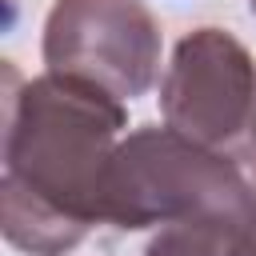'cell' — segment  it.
Returning <instances> with one entry per match:
<instances>
[{"label": "cell", "mask_w": 256, "mask_h": 256, "mask_svg": "<svg viewBox=\"0 0 256 256\" xmlns=\"http://www.w3.org/2000/svg\"><path fill=\"white\" fill-rule=\"evenodd\" d=\"M124 124V100L88 80L44 72L16 88L12 76L0 176V224L12 248L68 256L104 224V176Z\"/></svg>", "instance_id": "obj_1"}, {"label": "cell", "mask_w": 256, "mask_h": 256, "mask_svg": "<svg viewBox=\"0 0 256 256\" xmlns=\"http://www.w3.org/2000/svg\"><path fill=\"white\" fill-rule=\"evenodd\" d=\"M248 180L236 156L204 148L176 128H136L108 160L104 224L120 232L220 220L244 208Z\"/></svg>", "instance_id": "obj_2"}, {"label": "cell", "mask_w": 256, "mask_h": 256, "mask_svg": "<svg viewBox=\"0 0 256 256\" xmlns=\"http://www.w3.org/2000/svg\"><path fill=\"white\" fill-rule=\"evenodd\" d=\"M164 124L180 136L228 152L252 156L256 136V64L248 48L224 28L188 32L160 84Z\"/></svg>", "instance_id": "obj_3"}, {"label": "cell", "mask_w": 256, "mask_h": 256, "mask_svg": "<svg viewBox=\"0 0 256 256\" xmlns=\"http://www.w3.org/2000/svg\"><path fill=\"white\" fill-rule=\"evenodd\" d=\"M44 64L136 100L160 68V24L140 0H56L44 20Z\"/></svg>", "instance_id": "obj_4"}, {"label": "cell", "mask_w": 256, "mask_h": 256, "mask_svg": "<svg viewBox=\"0 0 256 256\" xmlns=\"http://www.w3.org/2000/svg\"><path fill=\"white\" fill-rule=\"evenodd\" d=\"M228 224H232V216L168 224V228H160V236L148 244L144 256H224Z\"/></svg>", "instance_id": "obj_5"}, {"label": "cell", "mask_w": 256, "mask_h": 256, "mask_svg": "<svg viewBox=\"0 0 256 256\" xmlns=\"http://www.w3.org/2000/svg\"><path fill=\"white\" fill-rule=\"evenodd\" d=\"M224 256H256V212L240 208L224 236Z\"/></svg>", "instance_id": "obj_6"}, {"label": "cell", "mask_w": 256, "mask_h": 256, "mask_svg": "<svg viewBox=\"0 0 256 256\" xmlns=\"http://www.w3.org/2000/svg\"><path fill=\"white\" fill-rule=\"evenodd\" d=\"M244 208H252V212H256V172L248 176V196H244Z\"/></svg>", "instance_id": "obj_7"}, {"label": "cell", "mask_w": 256, "mask_h": 256, "mask_svg": "<svg viewBox=\"0 0 256 256\" xmlns=\"http://www.w3.org/2000/svg\"><path fill=\"white\" fill-rule=\"evenodd\" d=\"M252 156H256V136H252Z\"/></svg>", "instance_id": "obj_8"}, {"label": "cell", "mask_w": 256, "mask_h": 256, "mask_svg": "<svg viewBox=\"0 0 256 256\" xmlns=\"http://www.w3.org/2000/svg\"><path fill=\"white\" fill-rule=\"evenodd\" d=\"M252 12H256V0H252Z\"/></svg>", "instance_id": "obj_9"}]
</instances>
